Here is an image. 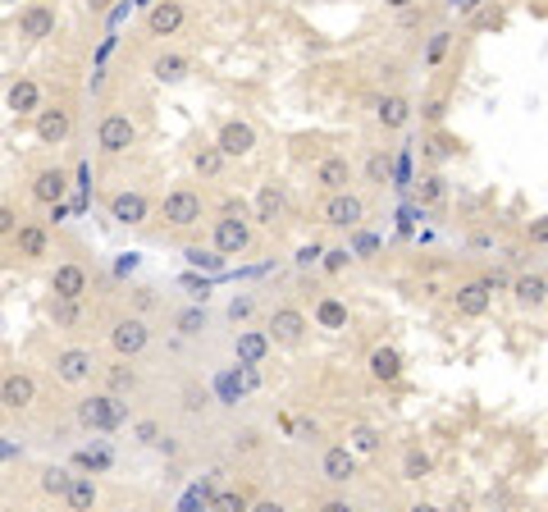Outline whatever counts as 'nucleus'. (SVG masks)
I'll list each match as a JSON object with an SVG mask.
<instances>
[{"instance_id": "19", "label": "nucleus", "mask_w": 548, "mask_h": 512, "mask_svg": "<svg viewBox=\"0 0 548 512\" xmlns=\"http://www.w3.org/2000/svg\"><path fill=\"white\" fill-rule=\"evenodd\" d=\"M512 298L526 311H535V306L548 302V280H544V274H517V280H512Z\"/></svg>"}, {"instance_id": "1", "label": "nucleus", "mask_w": 548, "mask_h": 512, "mask_svg": "<svg viewBox=\"0 0 548 512\" xmlns=\"http://www.w3.org/2000/svg\"><path fill=\"white\" fill-rule=\"evenodd\" d=\"M78 421L87 430H120L124 425V403L114 393H92V399L78 403Z\"/></svg>"}, {"instance_id": "21", "label": "nucleus", "mask_w": 548, "mask_h": 512, "mask_svg": "<svg viewBox=\"0 0 548 512\" xmlns=\"http://www.w3.org/2000/svg\"><path fill=\"white\" fill-rule=\"evenodd\" d=\"M370 375L384 380V384H394L403 375V352L398 348H375L370 352Z\"/></svg>"}, {"instance_id": "12", "label": "nucleus", "mask_w": 548, "mask_h": 512, "mask_svg": "<svg viewBox=\"0 0 548 512\" xmlns=\"http://www.w3.org/2000/svg\"><path fill=\"white\" fill-rule=\"evenodd\" d=\"M215 147H220L224 155H247V151L256 147V129H252L247 120H228V124H220Z\"/></svg>"}, {"instance_id": "30", "label": "nucleus", "mask_w": 548, "mask_h": 512, "mask_svg": "<svg viewBox=\"0 0 548 512\" xmlns=\"http://www.w3.org/2000/svg\"><path fill=\"white\" fill-rule=\"evenodd\" d=\"M429 466H435V462H429V453H420V449H407V453H403V476H407V481H425Z\"/></svg>"}, {"instance_id": "27", "label": "nucleus", "mask_w": 548, "mask_h": 512, "mask_svg": "<svg viewBox=\"0 0 548 512\" xmlns=\"http://www.w3.org/2000/svg\"><path fill=\"white\" fill-rule=\"evenodd\" d=\"M64 503H69L73 512H92V508H96V485H92V476H73Z\"/></svg>"}, {"instance_id": "8", "label": "nucleus", "mask_w": 548, "mask_h": 512, "mask_svg": "<svg viewBox=\"0 0 548 512\" xmlns=\"http://www.w3.org/2000/svg\"><path fill=\"white\" fill-rule=\"evenodd\" d=\"M302 334H306V316H302L297 306H279L270 316V343L293 348V343H302Z\"/></svg>"}, {"instance_id": "24", "label": "nucleus", "mask_w": 548, "mask_h": 512, "mask_svg": "<svg viewBox=\"0 0 548 512\" xmlns=\"http://www.w3.org/2000/svg\"><path fill=\"white\" fill-rule=\"evenodd\" d=\"M284 215V192L274 188V183H261V192H256V220L261 224H274Z\"/></svg>"}, {"instance_id": "40", "label": "nucleus", "mask_w": 548, "mask_h": 512, "mask_svg": "<svg viewBox=\"0 0 548 512\" xmlns=\"http://www.w3.org/2000/svg\"><path fill=\"white\" fill-rule=\"evenodd\" d=\"M343 265H347V248H329V252H325V270H329V274H338Z\"/></svg>"}, {"instance_id": "15", "label": "nucleus", "mask_w": 548, "mask_h": 512, "mask_svg": "<svg viewBox=\"0 0 548 512\" xmlns=\"http://www.w3.org/2000/svg\"><path fill=\"white\" fill-rule=\"evenodd\" d=\"M453 302H457V316H471V321H476V316H485V311H489L494 289H489L485 280H476V284H461Z\"/></svg>"}, {"instance_id": "3", "label": "nucleus", "mask_w": 548, "mask_h": 512, "mask_svg": "<svg viewBox=\"0 0 548 512\" xmlns=\"http://www.w3.org/2000/svg\"><path fill=\"white\" fill-rule=\"evenodd\" d=\"M151 343V330H146V321L142 316H124V321H114V330H110V348L120 352V357H137V352Z\"/></svg>"}, {"instance_id": "50", "label": "nucleus", "mask_w": 548, "mask_h": 512, "mask_svg": "<svg viewBox=\"0 0 548 512\" xmlns=\"http://www.w3.org/2000/svg\"><path fill=\"white\" fill-rule=\"evenodd\" d=\"M133 302H137V306L146 311V306H151V289H137V293H133Z\"/></svg>"}, {"instance_id": "43", "label": "nucleus", "mask_w": 548, "mask_h": 512, "mask_svg": "<svg viewBox=\"0 0 548 512\" xmlns=\"http://www.w3.org/2000/svg\"><path fill=\"white\" fill-rule=\"evenodd\" d=\"M202 325H206V321H202V311H187V316L179 321V330H183V334H197Z\"/></svg>"}, {"instance_id": "14", "label": "nucleus", "mask_w": 548, "mask_h": 512, "mask_svg": "<svg viewBox=\"0 0 548 512\" xmlns=\"http://www.w3.org/2000/svg\"><path fill=\"white\" fill-rule=\"evenodd\" d=\"M320 471H325V481H334V485H347L352 476H357V453H352V449H343V444H334V449H325V457H320Z\"/></svg>"}, {"instance_id": "39", "label": "nucleus", "mask_w": 548, "mask_h": 512, "mask_svg": "<svg viewBox=\"0 0 548 512\" xmlns=\"http://www.w3.org/2000/svg\"><path fill=\"white\" fill-rule=\"evenodd\" d=\"M247 316H252V298H233V302H228V321L238 325V321H247Z\"/></svg>"}, {"instance_id": "46", "label": "nucleus", "mask_w": 548, "mask_h": 512, "mask_svg": "<svg viewBox=\"0 0 548 512\" xmlns=\"http://www.w3.org/2000/svg\"><path fill=\"white\" fill-rule=\"evenodd\" d=\"M320 512H357V508H352L347 499H325V503H320Z\"/></svg>"}, {"instance_id": "16", "label": "nucleus", "mask_w": 548, "mask_h": 512, "mask_svg": "<svg viewBox=\"0 0 548 512\" xmlns=\"http://www.w3.org/2000/svg\"><path fill=\"white\" fill-rule=\"evenodd\" d=\"M64 188H69V174H64L60 165H51V170H37V179H32V197H37L42 206H60Z\"/></svg>"}, {"instance_id": "31", "label": "nucleus", "mask_w": 548, "mask_h": 512, "mask_svg": "<svg viewBox=\"0 0 548 512\" xmlns=\"http://www.w3.org/2000/svg\"><path fill=\"white\" fill-rule=\"evenodd\" d=\"M69 485H73V476H69L64 466H46V471H42V490H46L51 499H64Z\"/></svg>"}, {"instance_id": "2", "label": "nucleus", "mask_w": 548, "mask_h": 512, "mask_svg": "<svg viewBox=\"0 0 548 512\" xmlns=\"http://www.w3.org/2000/svg\"><path fill=\"white\" fill-rule=\"evenodd\" d=\"M133 138H137V129H133L129 114H105L101 129H96V147H101L105 155H124V151L133 147Z\"/></svg>"}, {"instance_id": "42", "label": "nucleus", "mask_w": 548, "mask_h": 512, "mask_svg": "<svg viewBox=\"0 0 548 512\" xmlns=\"http://www.w3.org/2000/svg\"><path fill=\"white\" fill-rule=\"evenodd\" d=\"M137 440H142V444H161V425H155V421H142V425H137Z\"/></svg>"}, {"instance_id": "29", "label": "nucleus", "mask_w": 548, "mask_h": 512, "mask_svg": "<svg viewBox=\"0 0 548 512\" xmlns=\"http://www.w3.org/2000/svg\"><path fill=\"white\" fill-rule=\"evenodd\" d=\"M105 384H110L114 399H120V393H133V389H137V371L120 362V366H110V371H105Z\"/></svg>"}, {"instance_id": "47", "label": "nucleus", "mask_w": 548, "mask_h": 512, "mask_svg": "<svg viewBox=\"0 0 548 512\" xmlns=\"http://www.w3.org/2000/svg\"><path fill=\"white\" fill-rule=\"evenodd\" d=\"M247 512H288V508H284L279 499H261V503H256V508H247Z\"/></svg>"}, {"instance_id": "4", "label": "nucleus", "mask_w": 548, "mask_h": 512, "mask_svg": "<svg viewBox=\"0 0 548 512\" xmlns=\"http://www.w3.org/2000/svg\"><path fill=\"white\" fill-rule=\"evenodd\" d=\"M247 243H252V229H247L243 215H224V220H215V252L238 256V252H247Z\"/></svg>"}, {"instance_id": "5", "label": "nucleus", "mask_w": 548, "mask_h": 512, "mask_svg": "<svg viewBox=\"0 0 548 512\" xmlns=\"http://www.w3.org/2000/svg\"><path fill=\"white\" fill-rule=\"evenodd\" d=\"M165 220L187 229V224H197L202 220V192H192V188H174L165 197Z\"/></svg>"}, {"instance_id": "28", "label": "nucleus", "mask_w": 548, "mask_h": 512, "mask_svg": "<svg viewBox=\"0 0 548 512\" xmlns=\"http://www.w3.org/2000/svg\"><path fill=\"white\" fill-rule=\"evenodd\" d=\"M224 161H228V155H224L220 147H202L197 155H192V165H197V174H202V179H215V174L224 170Z\"/></svg>"}, {"instance_id": "33", "label": "nucleus", "mask_w": 548, "mask_h": 512, "mask_svg": "<svg viewBox=\"0 0 548 512\" xmlns=\"http://www.w3.org/2000/svg\"><path fill=\"white\" fill-rule=\"evenodd\" d=\"M252 503L238 494V490H220L215 499H211V512H247Z\"/></svg>"}, {"instance_id": "9", "label": "nucleus", "mask_w": 548, "mask_h": 512, "mask_svg": "<svg viewBox=\"0 0 548 512\" xmlns=\"http://www.w3.org/2000/svg\"><path fill=\"white\" fill-rule=\"evenodd\" d=\"M366 206H361V197H352V192H329V202H325V220L334 229H352V224H361Z\"/></svg>"}, {"instance_id": "35", "label": "nucleus", "mask_w": 548, "mask_h": 512, "mask_svg": "<svg viewBox=\"0 0 548 512\" xmlns=\"http://www.w3.org/2000/svg\"><path fill=\"white\" fill-rule=\"evenodd\" d=\"M388 174H394V161H388L384 151H375L370 161H366V179L370 183H388Z\"/></svg>"}, {"instance_id": "44", "label": "nucleus", "mask_w": 548, "mask_h": 512, "mask_svg": "<svg viewBox=\"0 0 548 512\" xmlns=\"http://www.w3.org/2000/svg\"><path fill=\"white\" fill-rule=\"evenodd\" d=\"M19 229V215L10 211V206H0V239H5V233H14Z\"/></svg>"}, {"instance_id": "11", "label": "nucleus", "mask_w": 548, "mask_h": 512, "mask_svg": "<svg viewBox=\"0 0 548 512\" xmlns=\"http://www.w3.org/2000/svg\"><path fill=\"white\" fill-rule=\"evenodd\" d=\"M92 352L87 348H64L60 357H55V375L64 380V384H83V380H92Z\"/></svg>"}, {"instance_id": "10", "label": "nucleus", "mask_w": 548, "mask_h": 512, "mask_svg": "<svg viewBox=\"0 0 548 512\" xmlns=\"http://www.w3.org/2000/svg\"><path fill=\"white\" fill-rule=\"evenodd\" d=\"M55 32V10L51 5H23L19 10V37L23 42H42Z\"/></svg>"}, {"instance_id": "6", "label": "nucleus", "mask_w": 548, "mask_h": 512, "mask_svg": "<svg viewBox=\"0 0 548 512\" xmlns=\"http://www.w3.org/2000/svg\"><path fill=\"white\" fill-rule=\"evenodd\" d=\"M183 19H187V10L179 5V0H155V5L146 10V32L151 37H174L179 28H183Z\"/></svg>"}, {"instance_id": "36", "label": "nucleus", "mask_w": 548, "mask_h": 512, "mask_svg": "<svg viewBox=\"0 0 548 512\" xmlns=\"http://www.w3.org/2000/svg\"><path fill=\"white\" fill-rule=\"evenodd\" d=\"M51 321L55 325H73L78 321V302L73 298H51Z\"/></svg>"}, {"instance_id": "51", "label": "nucleus", "mask_w": 548, "mask_h": 512, "mask_svg": "<svg viewBox=\"0 0 548 512\" xmlns=\"http://www.w3.org/2000/svg\"><path fill=\"white\" fill-rule=\"evenodd\" d=\"M384 5H388V10H411L416 0H384Z\"/></svg>"}, {"instance_id": "34", "label": "nucleus", "mask_w": 548, "mask_h": 512, "mask_svg": "<svg viewBox=\"0 0 548 512\" xmlns=\"http://www.w3.org/2000/svg\"><path fill=\"white\" fill-rule=\"evenodd\" d=\"M416 197H420L425 206L444 202V179H439V174H425V179H420V188H416Z\"/></svg>"}, {"instance_id": "37", "label": "nucleus", "mask_w": 548, "mask_h": 512, "mask_svg": "<svg viewBox=\"0 0 548 512\" xmlns=\"http://www.w3.org/2000/svg\"><path fill=\"white\" fill-rule=\"evenodd\" d=\"M320 325H325V330L347 325V306H343V302H334V298H329V302H320Z\"/></svg>"}, {"instance_id": "13", "label": "nucleus", "mask_w": 548, "mask_h": 512, "mask_svg": "<svg viewBox=\"0 0 548 512\" xmlns=\"http://www.w3.org/2000/svg\"><path fill=\"white\" fill-rule=\"evenodd\" d=\"M73 120H69V110L64 105H51V110H37V138H42L46 147H60L69 138Z\"/></svg>"}, {"instance_id": "45", "label": "nucleus", "mask_w": 548, "mask_h": 512, "mask_svg": "<svg viewBox=\"0 0 548 512\" xmlns=\"http://www.w3.org/2000/svg\"><path fill=\"white\" fill-rule=\"evenodd\" d=\"M256 384H261L256 366H247V362H243V371H238V389H256Z\"/></svg>"}, {"instance_id": "25", "label": "nucleus", "mask_w": 548, "mask_h": 512, "mask_svg": "<svg viewBox=\"0 0 548 512\" xmlns=\"http://www.w3.org/2000/svg\"><path fill=\"white\" fill-rule=\"evenodd\" d=\"M37 105H42V92H37L32 78H19V83L10 88V110L14 114H37Z\"/></svg>"}, {"instance_id": "49", "label": "nucleus", "mask_w": 548, "mask_h": 512, "mask_svg": "<svg viewBox=\"0 0 548 512\" xmlns=\"http://www.w3.org/2000/svg\"><path fill=\"white\" fill-rule=\"evenodd\" d=\"M444 46H448V32H439L435 42H429V60H439V55H444Z\"/></svg>"}, {"instance_id": "18", "label": "nucleus", "mask_w": 548, "mask_h": 512, "mask_svg": "<svg viewBox=\"0 0 548 512\" xmlns=\"http://www.w3.org/2000/svg\"><path fill=\"white\" fill-rule=\"evenodd\" d=\"M110 220L142 224V220H146V197H142V192H114V197H110Z\"/></svg>"}, {"instance_id": "23", "label": "nucleus", "mask_w": 548, "mask_h": 512, "mask_svg": "<svg viewBox=\"0 0 548 512\" xmlns=\"http://www.w3.org/2000/svg\"><path fill=\"white\" fill-rule=\"evenodd\" d=\"M375 114H379V124H384V129H403V124L411 120V101L394 92V97H384V101H379V110H375Z\"/></svg>"}, {"instance_id": "32", "label": "nucleus", "mask_w": 548, "mask_h": 512, "mask_svg": "<svg viewBox=\"0 0 548 512\" xmlns=\"http://www.w3.org/2000/svg\"><path fill=\"white\" fill-rule=\"evenodd\" d=\"M183 73H187L183 55H161V60H155V78H161V83H179Z\"/></svg>"}, {"instance_id": "54", "label": "nucleus", "mask_w": 548, "mask_h": 512, "mask_svg": "<svg viewBox=\"0 0 548 512\" xmlns=\"http://www.w3.org/2000/svg\"><path fill=\"white\" fill-rule=\"evenodd\" d=\"M92 5H105V0H92Z\"/></svg>"}, {"instance_id": "48", "label": "nucleus", "mask_w": 548, "mask_h": 512, "mask_svg": "<svg viewBox=\"0 0 548 512\" xmlns=\"http://www.w3.org/2000/svg\"><path fill=\"white\" fill-rule=\"evenodd\" d=\"M316 256H325V252H320L316 243H311V248H302V252H297V265H311V261H316Z\"/></svg>"}, {"instance_id": "17", "label": "nucleus", "mask_w": 548, "mask_h": 512, "mask_svg": "<svg viewBox=\"0 0 548 512\" xmlns=\"http://www.w3.org/2000/svg\"><path fill=\"white\" fill-rule=\"evenodd\" d=\"M51 293L78 302V298L87 293V270H83V265H55V274H51Z\"/></svg>"}, {"instance_id": "41", "label": "nucleus", "mask_w": 548, "mask_h": 512, "mask_svg": "<svg viewBox=\"0 0 548 512\" xmlns=\"http://www.w3.org/2000/svg\"><path fill=\"white\" fill-rule=\"evenodd\" d=\"M530 243L535 248H548V215L544 220H530Z\"/></svg>"}, {"instance_id": "26", "label": "nucleus", "mask_w": 548, "mask_h": 512, "mask_svg": "<svg viewBox=\"0 0 548 512\" xmlns=\"http://www.w3.org/2000/svg\"><path fill=\"white\" fill-rule=\"evenodd\" d=\"M265 352H270V334H256V330L238 334V362L261 366V362H265Z\"/></svg>"}, {"instance_id": "22", "label": "nucleus", "mask_w": 548, "mask_h": 512, "mask_svg": "<svg viewBox=\"0 0 548 512\" xmlns=\"http://www.w3.org/2000/svg\"><path fill=\"white\" fill-rule=\"evenodd\" d=\"M14 243H19V256H28V261L46 256V248H51L42 224H19V229H14Z\"/></svg>"}, {"instance_id": "53", "label": "nucleus", "mask_w": 548, "mask_h": 512, "mask_svg": "<svg viewBox=\"0 0 548 512\" xmlns=\"http://www.w3.org/2000/svg\"><path fill=\"white\" fill-rule=\"evenodd\" d=\"M0 5H19V0H0Z\"/></svg>"}, {"instance_id": "38", "label": "nucleus", "mask_w": 548, "mask_h": 512, "mask_svg": "<svg viewBox=\"0 0 548 512\" xmlns=\"http://www.w3.org/2000/svg\"><path fill=\"white\" fill-rule=\"evenodd\" d=\"M352 449H357V453H375L379 449V435H375L370 425H357V430H352Z\"/></svg>"}, {"instance_id": "52", "label": "nucleus", "mask_w": 548, "mask_h": 512, "mask_svg": "<svg viewBox=\"0 0 548 512\" xmlns=\"http://www.w3.org/2000/svg\"><path fill=\"white\" fill-rule=\"evenodd\" d=\"M411 512H439V508H435V503H416Z\"/></svg>"}, {"instance_id": "20", "label": "nucleus", "mask_w": 548, "mask_h": 512, "mask_svg": "<svg viewBox=\"0 0 548 512\" xmlns=\"http://www.w3.org/2000/svg\"><path fill=\"white\" fill-rule=\"evenodd\" d=\"M347 179H352V170H347L343 155H325L320 170H316V183H320L325 192H347Z\"/></svg>"}, {"instance_id": "7", "label": "nucleus", "mask_w": 548, "mask_h": 512, "mask_svg": "<svg viewBox=\"0 0 548 512\" xmlns=\"http://www.w3.org/2000/svg\"><path fill=\"white\" fill-rule=\"evenodd\" d=\"M32 403H37V380H32V375L14 371V375L0 380V407L23 412V407H32Z\"/></svg>"}]
</instances>
